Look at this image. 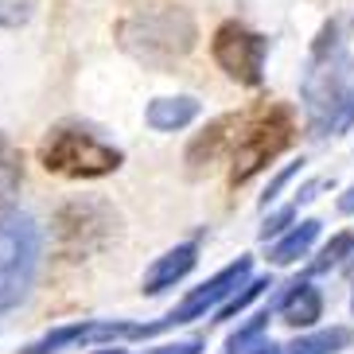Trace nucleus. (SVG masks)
<instances>
[{"instance_id":"2","label":"nucleus","mask_w":354,"mask_h":354,"mask_svg":"<svg viewBox=\"0 0 354 354\" xmlns=\"http://www.w3.org/2000/svg\"><path fill=\"white\" fill-rule=\"evenodd\" d=\"M117 39L140 63L167 66L195 47L198 28H195V16L187 8H179V4H148V8H136L121 20Z\"/></svg>"},{"instance_id":"23","label":"nucleus","mask_w":354,"mask_h":354,"mask_svg":"<svg viewBox=\"0 0 354 354\" xmlns=\"http://www.w3.org/2000/svg\"><path fill=\"white\" fill-rule=\"evenodd\" d=\"M339 214H354V183L339 195Z\"/></svg>"},{"instance_id":"26","label":"nucleus","mask_w":354,"mask_h":354,"mask_svg":"<svg viewBox=\"0 0 354 354\" xmlns=\"http://www.w3.org/2000/svg\"><path fill=\"white\" fill-rule=\"evenodd\" d=\"M351 312H354V292H351Z\"/></svg>"},{"instance_id":"22","label":"nucleus","mask_w":354,"mask_h":354,"mask_svg":"<svg viewBox=\"0 0 354 354\" xmlns=\"http://www.w3.org/2000/svg\"><path fill=\"white\" fill-rule=\"evenodd\" d=\"M203 351V339H183V343H171V346H156L148 354H198Z\"/></svg>"},{"instance_id":"3","label":"nucleus","mask_w":354,"mask_h":354,"mask_svg":"<svg viewBox=\"0 0 354 354\" xmlns=\"http://www.w3.org/2000/svg\"><path fill=\"white\" fill-rule=\"evenodd\" d=\"M292 140H296V117H292L288 105H265L250 121H238V133H234V145H230V156H234L230 183L234 187L250 183L261 167L281 156Z\"/></svg>"},{"instance_id":"21","label":"nucleus","mask_w":354,"mask_h":354,"mask_svg":"<svg viewBox=\"0 0 354 354\" xmlns=\"http://www.w3.org/2000/svg\"><path fill=\"white\" fill-rule=\"evenodd\" d=\"M300 171H304V160H296V164L284 167L281 176H277V179L269 183V187H265V195H261V207H272V203H277V195H281V191L292 183V176H300Z\"/></svg>"},{"instance_id":"18","label":"nucleus","mask_w":354,"mask_h":354,"mask_svg":"<svg viewBox=\"0 0 354 354\" xmlns=\"http://www.w3.org/2000/svg\"><path fill=\"white\" fill-rule=\"evenodd\" d=\"M265 327H269V312H257L250 323H245V327H238V331L226 339V354H245L253 343H261Z\"/></svg>"},{"instance_id":"11","label":"nucleus","mask_w":354,"mask_h":354,"mask_svg":"<svg viewBox=\"0 0 354 354\" xmlns=\"http://www.w3.org/2000/svg\"><path fill=\"white\" fill-rule=\"evenodd\" d=\"M195 117H198L195 97H156V102L148 105V125L156 129V133H179Z\"/></svg>"},{"instance_id":"13","label":"nucleus","mask_w":354,"mask_h":354,"mask_svg":"<svg viewBox=\"0 0 354 354\" xmlns=\"http://www.w3.org/2000/svg\"><path fill=\"white\" fill-rule=\"evenodd\" d=\"M319 226H323L319 218H304L300 226H292L288 234H284V238L269 250V261H272V265H292V261L308 257V250H312L315 238H319Z\"/></svg>"},{"instance_id":"1","label":"nucleus","mask_w":354,"mask_h":354,"mask_svg":"<svg viewBox=\"0 0 354 354\" xmlns=\"http://www.w3.org/2000/svg\"><path fill=\"white\" fill-rule=\"evenodd\" d=\"M304 117L315 140L343 136L354 125V59L343 51L339 24H327L315 39L312 66L304 74Z\"/></svg>"},{"instance_id":"16","label":"nucleus","mask_w":354,"mask_h":354,"mask_svg":"<svg viewBox=\"0 0 354 354\" xmlns=\"http://www.w3.org/2000/svg\"><path fill=\"white\" fill-rule=\"evenodd\" d=\"M354 253V230H343V234H335L327 245H323V253L312 261V272L319 277V272H331L335 265H343L346 257Z\"/></svg>"},{"instance_id":"20","label":"nucleus","mask_w":354,"mask_h":354,"mask_svg":"<svg viewBox=\"0 0 354 354\" xmlns=\"http://www.w3.org/2000/svg\"><path fill=\"white\" fill-rule=\"evenodd\" d=\"M292 218H296V203H292V207H281L277 214H269V218H265V226L257 230L261 241H269V238H277V234H284V230L292 226Z\"/></svg>"},{"instance_id":"4","label":"nucleus","mask_w":354,"mask_h":354,"mask_svg":"<svg viewBox=\"0 0 354 354\" xmlns=\"http://www.w3.org/2000/svg\"><path fill=\"white\" fill-rule=\"evenodd\" d=\"M121 148L97 140L94 133L86 129H74L63 125L47 133V140L39 145V164L55 176H71V179H97V176H109L121 167Z\"/></svg>"},{"instance_id":"15","label":"nucleus","mask_w":354,"mask_h":354,"mask_svg":"<svg viewBox=\"0 0 354 354\" xmlns=\"http://www.w3.org/2000/svg\"><path fill=\"white\" fill-rule=\"evenodd\" d=\"M20 152L12 148V140L0 133V214H8L12 198L20 191Z\"/></svg>"},{"instance_id":"5","label":"nucleus","mask_w":354,"mask_h":354,"mask_svg":"<svg viewBox=\"0 0 354 354\" xmlns=\"http://www.w3.org/2000/svg\"><path fill=\"white\" fill-rule=\"evenodd\" d=\"M39 265V226L32 214H0V312L32 292Z\"/></svg>"},{"instance_id":"19","label":"nucleus","mask_w":354,"mask_h":354,"mask_svg":"<svg viewBox=\"0 0 354 354\" xmlns=\"http://www.w3.org/2000/svg\"><path fill=\"white\" fill-rule=\"evenodd\" d=\"M35 0H0V28H20L32 20Z\"/></svg>"},{"instance_id":"25","label":"nucleus","mask_w":354,"mask_h":354,"mask_svg":"<svg viewBox=\"0 0 354 354\" xmlns=\"http://www.w3.org/2000/svg\"><path fill=\"white\" fill-rule=\"evenodd\" d=\"M94 354H125V351H94Z\"/></svg>"},{"instance_id":"9","label":"nucleus","mask_w":354,"mask_h":354,"mask_svg":"<svg viewBox=\"0 0 354 354\" xmlns=\"http://www.w3.org/2000/svg\"><path fill=\"white\" fill-rule=\"evenodd\" d=\"M195 261H198V245H195V241L167 250L164 257H156V261H152V269L145 272V292H148V296H156V292L179 284L191 269H195Z\"/></svg>"},{"instance_id":"6","label":"nucleus","mask_w":354,"mask_h":354,"mask_svg":"<svg viewBox=\"0 0 354 354\" xmlns=\"http://www.w3.org/2000/svg\"><path fill=\"white\" fill-rule=\"evenodd\" d=\"M250 269H253V261L250 257H238L234 265H226L222 272H214L207 284H198L195 292H191L187 300L179 304L176 312H167L164 319L156 323H145V327H133V339H148V335H160L167 331V327H179V323H191V319H203L207 312H214L222 300H230L234 292L241 288V284L250 281Z\"/></svg>"},{"instance_id":"10","label":"nucleus","mask_w":354,"mask_h":354,"mask_svg":"<svg viewBox=\"0 0 354 354\" xmlns=\"http://www.w3.org/2000/svg\"><path fill=\"white\" fill-rule=\"evenodd\" d=\"M281 315L288 327H312L323 315V292L308 281H292L281 296Z\"/></svg>"},{"instance_id":"17","label":"nucleus","mask_w":354,"mask_h":354,"mask_svg":"<svg viewBox=\"0 0 354 354\" xmlns=\"http://www.w3.org/2000/svg\"><path fill=\"white\" fill-rule=\"evenodd\" d=\"M265 288H272L269 277H261V281H245V284H241V292H234L230 300H222V304H218V308H222L218 319H234V315H241V312H245V308H250V304L257 300V296H261Z\"/></svg>"},{"instance_id":"14","label":"nucleus","mask_w":354,"mask_h":354,"mask_svg":"<svg viewBox=\"0 0 354 354\" xmlns=\"http://www.w3.org/2000/svg\"><path fill=\"white\" fill-rule=\"evenodd\" d=\"M354 343V331L351 327H323V331H312L296 339V343L281 346V354H339Z\"/></svg>"},{"instance_id":"7","label":"nucleus","mask_w":354,"mask_h":354,"mask_svg":"<svg viewBox=\"0 0 354 354\" xmlns=\"http://www.w3.org/2000/svg\"><path fill=\"white\" fill-rule=\"evenodd\" d=\"M214 63L241 86H261L265 82V55H269V39L257 32H250L245 24L238 20H226L214 32Z\"/></svg>"},{"instance_id":"12","label":"nucleus","mask_w":354,"mask_h":354,"mask_svg":"<svg viewBox=\"0 0 354 354\" xmlns=\"http://www.w3.org/2000/svg\"><path fill=\"white\" fill-rule=\"evenodd\" d=\"M238 113H230V117H218L214 125L207 129V136H198L195 145H191L187 160L191 164H210V160H218L222 152H230V145H234V133H238Z\"/></svg>"},{"instance_id":"8","label":"nucleus","mask_w":354,"mask_h":354,"mask_svg":"<svg viewBox=\"0 0 354 354\" xmlns=\"http://www.w3.org/2000/svg\"><path fill=\"white\" fill-rule=\"evenodd\" d=\"M133 327L136 323H66V327H55L47 331L43 339H35L32 346H24L20 354H59L63 346L74 343H109V339H133Z\"/></svg>"},{"instance_id":"24","label":"nucleus","mask_w":354,"mask_h":354,"mask_svg":"<svg viewBox=\"0 0 354 354\" xmlns=\"http://www.w3.org/2000/svg\"><path fill=\"white\" fill-rule=\"evenodd\" d=\"M245 354H281V346H272V343H265V339H261V343H253Z\"/></svg>"}]
</instances>
